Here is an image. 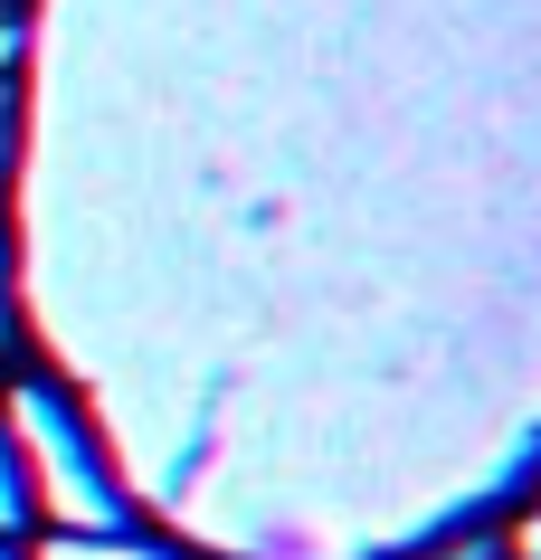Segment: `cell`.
Segmentation results:
<instances>
[{
	"mask_svg": "<svg viewBox=\"0 0 541 560\" xmlns=\"http://www.w3.org/2000/svg\"><path fill=\"white\" fill-rule=\"evenodd\" d=\"M0 428H10V456H20L38 513L58 532H124V503H115V485L95 475V456H86V438H77V418H67L58 389L20 381L10 409H0Z\"/></svg>",
	"mask_w": 541,
	"mask_h": 560,
	"instance_id": "obj_1",
	"label": "cell"
},
{
	"mask_svg": "<svg viewBox=\"0 0 541 560\" xmlns=\"http://www.w3.org/2000/svg\"><path fill=\"white\" fill-rule=\"evenodd\" d=\"M38 560H172V551H152V541H124V532H58Z\"/></svg>",
	"mask_w": 541,
	"mask_h": 560,
	"instance_id": "obj_2",
	"label": "cell"
},
{
	"mask_svg": "<svg viewBox=\"0 0 541 560\" xmlns=\"http://www.w3.org/2000/svg\"><path fill=\"white\" fill-rule=\"evenodd\" d=\"M30 523V475H20V456H10V428H0V532Z\"/></svg>",
	"mask_w": 541,
	"mask_h": 560,
	"instance_id": "obj_3",
	"label": "cell"
},
{
	"mask_svg": "<svg viewBox=\"0 0 541 560\" xmlns=\"http://www.w3.org/2000/svg\"><path fill=\"white\" fill-rule=\"evenodd\" d=\"M513 551H522V560H541V503L522 513V532H513Z\"/></svg>",
	"mask_w": 541,
	"mask_h": 560,
	"instance_id": "obj_4",
	"label": "cell"
},
{
	"mask_svg": "<svg viewBox=\"0 0 541 560\" xmlns=\"http://www.w3.org/2000/svg\"><path fill=\"white\" fill-rule=\"evenodd\" d=\"M0 560H20V551H10V541H0Z\"/></svg>",
	"mask_w": 541,
	"mask_h": 560,
	"instance_id": "obj_5",
	"label": "cell"
}]
</instances>
